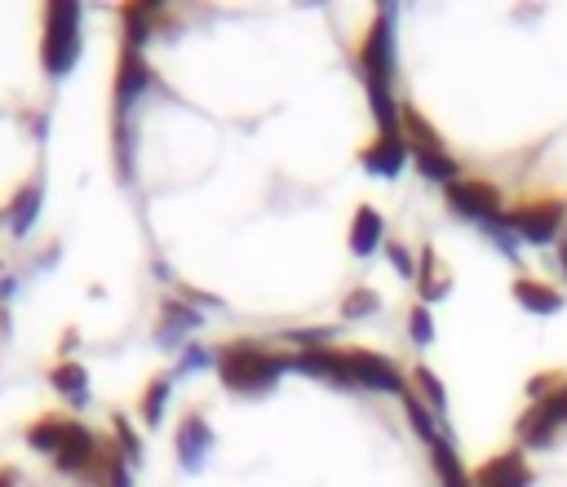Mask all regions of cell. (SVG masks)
<instances>
[{"label": "cell", "instance_id": "4", "mask_svg": "<svg viewBox=\"0 0 567 487\" xmlns=\"http://www.w3.org/2000/svg\"><path fill=\"white\" fill-rule=\"evenodd\" d=\"M0 487H124L111 412L40 407L0 429Z\"/></svg>", "mask_w": 567, "mask_h": 487}, {"label": "cell", "instance_id": "2", "mask_svg": "<svg viewBox=\"0 0 567 487\" xmlns=\"http://www.w3.org/2000/svg\"><path fill=\"white\" fill-rule=\"evenodd\" d=\"M124 487H474L377 336H190L111 407Z\"/></svg>", "mask_w": 567, "mask_h": 487}, {"label": "cell", "instance_id": "3", "mask_svg": "<svg viewBox=\"0 0 567 487\" xmlns=\"http://www.w3.org/2000/svg\"><path fill=\"white\" fill-rule=\"evenodd\" d=\"M381 75L421 182L505 235L567 226V4H381Z\"/></svg>", "mask_w": 567, "mask_h": 487}, {"label": "cell", "instance_id": "1", "mask_svg": "<svg viewBox=\"0 0 567 487\" xmlns=\"http://www.w3.org/2000/svg\"><path fill=\"white\" fill-rule=\"evenodd\" d=\"M106 128L155 283L199 336H372L408 288L381 4H120Z\"/></svg>", "mask_w": 567, "mask_h": 487}]
</instances>
